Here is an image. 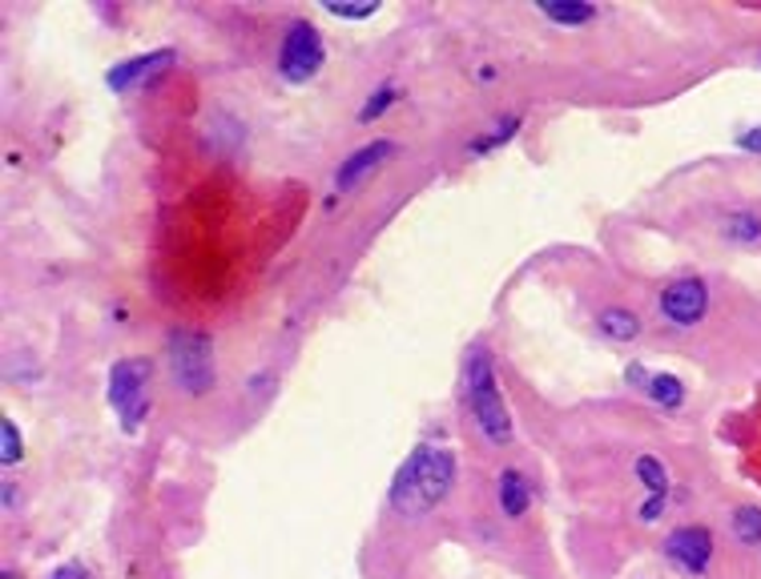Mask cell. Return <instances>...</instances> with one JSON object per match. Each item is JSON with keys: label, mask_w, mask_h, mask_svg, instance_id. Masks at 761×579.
<instances>
[{"label": "cell", "mask_w": 761, "mask_h": 579, "mask_svg": "<svg viewBox=\"0 0 761 579\" xmlns=\"http://www.w3.org/2000/svg\"><path fill=\"white\" fill-rule=\"evenodd\" d=\"M455 488V455L447 447H415L412 459L395 471L391 483V507L407 519L428 515L431 507H440Z\"/></svg>", "instance_id": "cell-1"}, {"label": "cell", "mask_w": 761, "mask_h": 579, "mask_svg": "<svg viewBox=\"0 0 761 579\" xmlns=\"http://www.w3.org/2000/svg\"><path fill=\"white\" fill-rule=\"evenodd\" d=\"M464 382H468L471 419H476V427L483 431V439L495 443V447L512 443V415H507L504 395H500L492 358L483 355V350H471L468 355V374H464Z\"/></svg>", "instance_id": "cell-2"}, {"label": "cell", "mask_w": 761, "mask_h": 579, "mask_svg": "<svg viewBox=\"0 0 761 579\" xmlns=\"http://www.w3.org/2000/svg\"><path fill=\"white\" fill-rule=\"evenodd\" d=\"M165 358H170V374H174L177 391L189 398H201L214 386V343L201 330H174L165 343Z\"/></svg>", "instance_id": "cell-3"}, {"label": "cell", "mask_w": 761, "mask_h": 579, "mask_svg": "<svg viewBox=\"0 0 761 579\" xmlns=\"http://www.w3.org/2000/svg\"><path fill=\"white\" fill-rule=\"evenodd\" d=\"M149 379L154 367L149 358H121L109 370V407L121 415V427L134 434L149 415Z\"/></svg>", "instance_id": "cell-4"}, {"label": "cell", "mask_w": 761, "mask_h": 579, "mask_svg": "<svg viewBox=\"0 0 761 579\" xmlns=\"http://www.w3.org/2000/svg\"><path fill=\"white\" fill-rule=\"evenodd\" d=\"M322 61H327V49H322L319 28L307 25V21H294L279 45L282 81H291V85H307L310 77H319Z\"/></svg>", "instance_id": "cell-5"}, {"label": "cell", "mask_w": 761, "mask_h": 579, "mask_svg": "<svg viewBox=\"0 0 761 579\" xmlns=\"http://www.w3.org/2000/svg\"><path fill=\"white\" fill-rule=\"evenodd\" d=\"M705 310H709V290L701 278H677L661 294V315L673 327H697L705 318Z\"/></svg>", "instance_id": "cell-6"}, {"label": "cell", "mask_w": 761, "mask_h": 579, "mask_svg": "<svg viewBox=\"0 0 761 579\" xmlns=\"http://www.w3.org/2000/svg\"><path fill=\"white\" fill-rule=\"evenodd\" d=\"M665 555L682 567V571L701 576L709 567V559H713V535H709L705 527H677V531H668Z\"/></svg>", "instance_id": "cell-7"}, {"label": "cell", "mask_w": 761, "mask_h": 579, "mask_svg": "<svg viewBox=\"0 0 761 579\" xmlns=\"http://www.w3.org/2000/svg\"><path fill=\"white\" fill-rule=\"evenodd\" d=\"M388 158H395V141H383V137H379V141H371V145H363V149H355V153L339 165V173H334V189H339V194H347L351 185H359L363 177L375 170V165H383Z\"/></svg>", "instance_id": "cell-8"}, {"label": "cell", "mask_w": 761, "mask_h": 579, "mask_svg": "<svg viewBox=\"0 0 761 579\" xmlns=\"http://www.w3.org/2000/svg\"><path fill=\"white\" fill-rule=\"evenodd\" d=\"M170 61H174V49H154V53L130 57V61H121V65L109 69L106 85L113 93H125V89H134L137 81H146V77H154V73H161Z\"/></svg>", "instance_id": "cell-9"}, {"label": "cell", "mask_w": 761, "mask_h": 579, "mask_svg": "<svg viewBox=\"0 0 761 579\" xmlns=\"http://www.w3.org/2000/svg\"><path fill=\"white\" fill-rule=\"evenodd\" d=\"M495 495H500V512H504L507 519H520V515L528 512V503H532V488H528V479H524L516 467L500 471V479H495Z\"/></svg>", "instance_id": "cell-10"}, {"label": "cell", "mask_w": 761, "mask_h": 579, "mask_svg": "<svg viewBox=\"0 0 761 579\" xmlns=\"http://www.w3.org/2000/svg\"><path fill=\"white\" fill-rule=\"evenodd\" d=\"M597 330H601L604 338H613V343H633V338L641 334V318L633 315V310L609 306V310L597 315Z\"/></svg>", "instance_id": "cell-11"}, {"label": "cell", "mask_w": 761, "mask_h": 579, "mask_svg": "<svg viewBox=\"0 0 761 579\" xmlns=\"http://www.w3.org/2000/svg\"><path fill=\"white\" fill-rule=\"evenodd\" d=\"M536 9H540V13H544L552 25H564V28L597 21V9H592V4H580V0H564V4H552V0H544V4H536Z\"/></svg>", "instance_id": "cell-12"}, {"label": "cell", "mask_w": 761, "mask_h": 579, "mask_svg": "<svg viewBox=\"0 0 761 579\" xmlns=\"http://www.w3.org/2000/svg\"><path fill=\"white\" fill-rule=\"evenodd\" d=\"M641 391L653 398V403H661V407H668V410L682 407V398H685V386H682V379H677V374H649Z\"/></svg>", "instance_id": "cell-13"}, {"label": "cell", "mask_w": 761, "mask_h": 579, "mask_svg": "<svg viewBox=\"0 0 761 579\" xmlns=\"http://www.w3.org/2000/svg\"><path fill=\"white\" fill-rule=\"evenodd\" d=\"M637 479L649 488V495H665L668 491V471L656 455H641V459H637Z\"/></svg>", "instance_id": "cell-14"}, {"label": "cell", "mask_w": 761, "mask_h": 579, "mask_svg": "<svg viewBox=\"0 0 761 579\" xmlns=\"http://www.w3.org/2000/svg\"><path fill=\"white\" fill-rule=\"evenodd\" d=\"M722 230H725V237H729V242H761V218H758V213H729Z\"/></svg>", "instance_id": "cell-15"}, {"label": "cell", "mask_w": 761, "mask_h": 579, "mask_svg": "<svg viewBox=\"0 0 761 579\" xmlns=\"http://www.w3.org/2000/svg\"><path fill=\"white\" fill-rule=\"evenodd\" d=\"M516 130H520V118H504L492 133H488V137H476V141H471V153H492L495 145L512 141V137H516Z\"/></svg>", "instance_id": "cell-16"}, {"label": "cell", "mask_w": 761, "mask_h": 579, "mask_svg": "<svg viewBox=\"0 0 761 579\" xmlns=\"http://www.w3.org/2000/svg\"><path fill=\"white\" fill-rule=\"evenodd\" d=\"M734 535L741 543H761V507H741L734 515Z\"/></svg>", "instance_id": "cell-17"}, {"label": "cell", "mask_w": 761, "mask_h": 579, "mask_svg": "<svg viewBox=\"0 0 761 579\" xmlns=\"http://www.w3.org/2000/svg\"><path fill=\"white\" fill-rule=\"evenodd\" d=\"M21 455H25V451H21V434H16L13 419H4V422H0V463H4V467H13Z\"/></svg>", "instance_id": "cell-18"}, {"label": "cell", "mask_w": 761, "mask_h": 579, "mask_svg": "<svg viewBox=\"0 0 761 579\" xmlns=\"http://www.w3.org/2000/svg\"><path fill=\"white\" fill-rule=\"evenodd\" d=\"M322 9L331 16H343V21H367V16L379 13V0H367V4H334V0H327Z\"/></svg>", "instance_id": "cell-19"}, {"label": "cell", "mask_w": 761, "mask_h": 579, "mask_svg": "<svg viewBox=\"0 0 761 579\" xmlns=\"http://www.w3.org/2000/svg\"><path fill=\"white\" fill-rule=\"evenodd\" d=\"M395 97H400V93L391 89V85H388V89H379V93L371 97V101H367V106L359 109V121H375L379 113H388V109L395 106Z\"/></svg>", "instance_id": "cell-20"}, {"label": "cell", "mask_w": 761, "mask_h": 579, "mask_svg": "<svg viewBox=\"0 0 761 579\" xmlns=\"http://www.w3.org/2000/svg\"><path fill=\"white\" fill-rule=\"evenodd\" d=\"M737 145L746 149V153H761V125L758 130H746L741 137H737Z\"/></svg>", "instance_id": "cell-21"}, {"label": "cell", "mask_w": 761, "mask_h": 579, "mask_svg": "<svg viewBox=\"0 0 761 579\" xmlns=\"http://www.w3.org/2000/svg\"><path fill=\"white\" fill-rule=\"evenodd\" d=\"M661 512H665V495H653V500H649V503L641 507V523H653V519H656Z\"/></svg>", "instance_id": "cell-22"}, {"label": "cell", "mask_w": 761, "mask_h": 579, "mask_svg": "<svg viewBox=\"0 0 761 579\" xmlns=\"http://www.w3.org/2000/svg\"><path fill=\"white\" fill-rule=\"evenodd\" d=\"M49 579H89L85 571H81V564H65V567H57Z\"/></svg>", "instance_id": "cell-23"}]
</instances>
